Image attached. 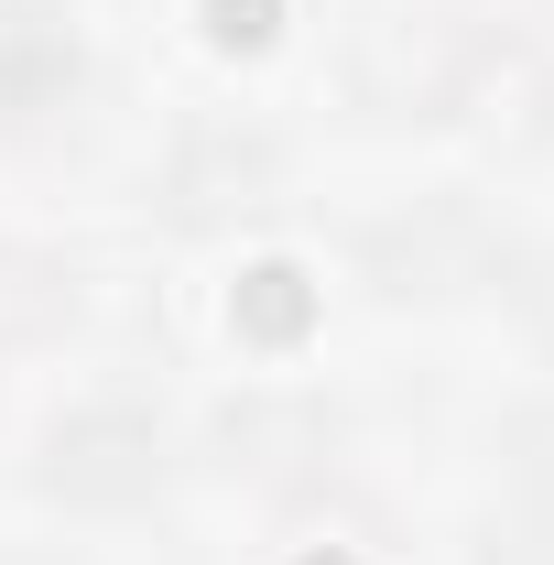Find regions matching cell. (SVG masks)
Wrapping results in <instances>:
<instances>
[{
	"label": "cell",
	"mask_w": 554,
	"mask_h": 565,
	"mask_svg": "<svg viewBox=\"0 0 554 565\" xmlns=\"http://www.w3.org/2000/svg\"><path fill=\"white\" fill-rule=\"evenodd\" d=\"M174 446L141 403H76V414L44 424V457H33V490L66 500V511H141L163 490Z\"/></svg>",
	"instance_id": "obj_1"
},
{
	"label": "cell",
	"mask_w": 554,
	"mask_h": 565,
	"mask_svg": "<svg viewBox=\"0 0 554 565\" xmlns=\"http://www.w3.org/2000/svg\"><path fill=\"white\" fill-rule=\"evenodd\" d=\"M273 185H283V152L262 131H239V120H196V131L163 152V217L174 228L251 217V207H273Z\"/></svg>",
	"instance_id": "obj_2"
},
{
	"label": "cell",
	"mask_w": 554,
	"mask_h": 565,
	"mask_svg": "<svg viewBox=\"0 0 554 565\" xmlns=\"http://www.w3.org/2000/svg\"><path fill=\"white\" fill-rule=\"evenodd\" d=\"M76 87H87V44L66 33V11H44V0H0V131L55 120Z\"/></svg>",
	"instance_id": "obj_3"
},
{
	"label": "cell",
	"mask_w": 554,
	"mask_h": 565,
	"mask_svg": "<svg viewBox=\"0 0 554 565\" xmlns=\"http://www.w3.org/2000/svg\"><path fill=\"white\" fill-rule=\"evenodd\" d=\"M479 273H489V228L457 207V196L370 228V282H381V294H457V282H479Z\"/></svg>",
	"instance_id": "obj_4"
},
{
	"label": "cell",
	"mask_w": 554,
	"mask_h": 565,
	"mask_svg": "<svg viewBox=\"0 0 554 565\" xmlns=\"http://www.w3.org/2000/svg\"><path fill=\"white\" fill-rule=\"evenodd\" d=\"M66 316H76V273H66V262H44V250H0V349L55 338Z\"/></svg>",
	"instance_id": "obj_5"
},
{
	"label": "cell",
	"mask_w": 554,
	"mask_h": 565,
	"mask_svg": "<svg viewBox=\"0 0 554 565\" xmlns=\"http://www.w3.org/2000/svg\"><path fill=\"white\" fill-rule=\"evenodd\" d=\"M479 565H554V479H511V511L489 522Z\"/></svg>",
	"instance_id": "obj_6"
},
{
	"label": "cell",
	"mask_w": 554,
	"mask_h": 565,
	"mask_svg": "<svg viewBox=\"0 0 554 565\" xmlns=\"http://www.w3.org/2000/svg\"><path fill=\"white\" fill-rule=\"evenodd\" d=\"M500 457H511V479H554V403L500 424Z\"/></svg>",
	"instance_id": "obj_7"
},
{
	"label": "cell",
	"mask_w": 554,
	"mask_h": 565,
	"mask_svg": "<svg viewBox=\"0 0 554 565\" xmlns=\"http://www.w3.org/2000/svg\"><path fill=\"white\" fill-rule=\"evenodd\" d=\"M511 305H522V327L554 349V262H533V282H511Z\"/></svg>",
	"instance_id": "obj_8"
},
{
	"label": "cell",
	"mask_w": 554,
	"mask_h": 565,
	"mask_svg": "<svg viewBox=\"0 0 554 565\" xmlns=\"http://www.w3.org/2000/svg\"><path fill=\"white\" fill-rule=\"evenodd\" d=\"M22 565H44V555H22Z\"/></svg>",
	"instance_id": "obj_9"
}]
</instances>
